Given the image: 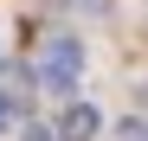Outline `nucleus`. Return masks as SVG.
<instances>
[{
    "label": "nucleus",
    "mask_w": 148,
    "mask_h": 141,
    "mask_svg": "<svg viewBox=\"0 0 148 141\" xmlns=\"http://www.w3.org/2000/svg\"><path fill=\"white\" fill-rule=\"evenodd\" d=\"M77 70H84V39H77V32H58L52 45H45V58H39L45 90H71V83H77Z\"/></svg>",
    "instance_id": "1"
},
{
    "label": "nucleus",
    "mask_w": 148,
    "mask_h": 141,
    "mask_svg": "<svg viewBox=\"0 0 148 141\" xmlns=\"http://www.w3.org/2000/svg\"><path fill=\"white\" fill-rule=\"evenodd\" d=\"M58 141H97L103 135V115H97V103H71L64 115H58V128H52Z\"/></svg>",
    "instance_id": "2"
},
{
    "label": "nucleus",
    "mask_w": 148,
    "mask_h": 141,
    "mask_svg": "<svg viewBox=\"0 0 148 141\" xmlns=\"http://www.w3.org/2000/svg\"><path fill=\"white\" fill-rule=\"evenodd\" d=\"M45 135H52V128H32V135H26V141H45Z\"/></svg>",
    "instance_id": "4"
},
{
    "label": "nucleus",
    "mask_w": 148,
    "mask_h": 141,
    "mask_svg": "<svg viewBox=\"0 0 148 141\" xmlns=\"http://www.w3.org/2000/svg\"><path fill=\"white\" fill-rule=\"evenodd\" d=\"M0 122H7V103H0Z\"/></svg>",
    "instance_id": "5"
},
{
    "label": "nucleus",
    "mask_w": 148,
    "mask_h": 141,
    "mask_svg": "<svg viewBox=\"0 0 148 141\" xmlns=\"http://www.w3.org/2000/svg\"><path fill=\"white\" fill-rule=\"evenodd\" d=\"M116 141H148V128H142V122H129V128H122Z\"/></svg>",
    "instance_id": "3"
}]
</instances>
